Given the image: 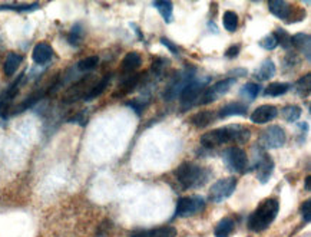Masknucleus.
Masks as SVG:
<instances>
[{
  "label": "nucleus",
  "instance_id": "obj_38",
  "mask_svg": "<svg viewBox=\"0 0 311 237\" xmlns=\"http://www.w3.org/2000/svg\"><path fill=\"white\" fill-rule=\"evenodd\" d=\"M240 51H241V46H240V45H233V46H230V48L227 49L225 56H227L228 59H234V58H237V55L240 53Z\"/></svg>",
  "mask_w": 311,
  "mask_h": 237
},
{
  "label": "nucleus",
  "instance_id": "obj_19",
  "mask_svg": "<svg viewBox=\"0 0 311 237\" xmlns=\"http://www.w3.org/2000/svg\"><path fill=\"white\" fill-rule=\"evenodd\" d=\"M276 75V65L271 59H265L254 72V78L258 81H268Z\"/></svg>",
  "mask_w": 311,
  "mask_h": 237
},
{
  "label": "nucleus",
  "instance_id": "obj_6",
  "mask_svg": "<svg viewBox=\"0 0 311 237\" xmlns=\"http://www.w3.org/2000/svg\"><path fill=\"white\" fill-rule=\"evenodd\" d=\"M205 209V200L201 195H188L181 197L176 202L175 216L176 217H191Z\"/></svg>",
  "mask_w": 311,
  "mask_h": 237
},
{
  "label": "nucleus",
  "instance_id": "obj_29",
  "mask_svg": "<svg viewBox=\"0 0 311 237\" xmlns=\"http://www.w3.org/2000/svg\"><path fill=\"white\" fill-rule=\"evenodd\" d=\"M295 91L300 97H308L311 91V81H310V73H307L305 76H302L297 81L295 84Z\"/></svg>",
  "mask_w": 311,
  "mask_h": 237
},
{
  "label": "nucleus",
  "instance_id": "obj_8",
  "mask_svg": "<svg viewBox=\"0 0 311 237\" xmlns=\"http://www.w3.org/2000/svg\"><path fill=\"white\" fill-rule=\"evenodd\" d=\"M285 141H287V134L278 125H270L259 134V142L265 149L281 148Z\"/></svg>",
  "mask_w": 311,
  "mask_h": 237
},
{
  "label": "nucleus",
  "instance_id": "obj_4",
  "mask_svg": "<svg viewBox=\"0 0 311 237\" xmlns=\"http://www.w3.org/2000/svg\"><path fill=\"white\" fill-rule=\"evenodd\" d=\"M209 82V79L204 78H194L191 79L190 82L182 88L180 92V101H181L184 109H190L192 106L197 105V101H198L199 94L202 92V89H205V85Z\"/></svg>",
  "mask_w": 311,
  "mask_h": 237
},
{
  "label": "nucleus",
  "instance_id": "obj_28",
  "mask_svg": "<svg viewBox=\"0 0 311 237\" xmlns=\"http://www.w3.org/2000/svg\"><path fill=\"white\" fill-rule=\"evenodd\" d=\"M223 25H224L225 30L228 32H235L238 29V15L233 12V10H227L223 16Z\"/></svg>",
  "mask_w": 311,
  "mask_h": 237
},
{
  "label": "nucleus",
  "instance_id": "obj_10",
  "mask_svg": "<svg viewBox=\"0 0 311 237\" xmlns=\"http://www.w3.org/2000/svg\"><path fill=\"white\" fill-rule=\"evenodd\" d=\"M255 171H257V178L259 180V183L267 184V181L271 178L273 171H274V160L265 151H259L258 160L255 164Z\"/></svg>",
  "mask_w": 311,
  "mask_h": 237
},
{
  "label": "nucleus",
  "instance_id": "obj_3",
  "mask_svg": "<svg viewBox=\"0 0 311 237\" xmlns=\"http://www.w3.org/2000/svg\"><path fill=\"white\" fill-rule=\"evenodd\" d=\"M175 177L184 190H192L205 185L211 173L208 168L197 166L194 163H184L175 170Z\"/></svg>",
  "mask_w": 311,
  "mask_h": 237
},
{
  "label": "nucleus",
  "instance_id": "obj_20",
  "mask_svg": "<svg viewBox=\"0 0 311 237\" xmlns=\"http://www.w3.org/2000/svg\"><path fill=\"white\" fill-rule=\"evenodd\" d=\"M23 62V56L19 55V53H9L6 56V61H5V65H3V72L6 76H13L15 72L18 70V68L20 66V63Z\"/></svg>",
  "mask_w": 311,
  "mask_h": 237
},
{
  "label": "nucleus",
  "instance_id": "obj_18",
  "mask_svg": "<svg viewBox=\"0 0 311 237\" xmlns=\"http://www.w3.org/2000/svg\"><path fill=\"white\" fill-rule=\"evenodd\" d=\"M235 230V219L233 216H228L221 220L214 228V236L215 237H230Z\"/></svg>",
  "mask_w": 311,
  "mask_h": 237
},
{
  "label": "nucleus",
  "instance_id": "obj_17",
  "mask_svg": "<svg viewBox=\"0 0 311 237\" xmlns=\"http://www.w3.org/2000/svg\"><path fill=\"white\" fill-rule=\"evenodd\" d=\"M291 46L305 56L307 61L311 59V37L308 33H297L291 36Z\"/></svg>",
  "mask_w": 311,
  "mask_h": 237
},
{
  "label": "nucleus",
  "instance_id": "obj_39",
  "mask_svg": "<svg viewBox=\"0 0 311 237\" xmlns=\"http://www.w3.org/2000/svg\"><path fill=\"white\" fill-rule=\"evenodd\" d=\"M305 190L310 191V176L305 177Z\"/></svg>",
  "mask_w": 311,
  "mask_h": 237
},
{
  "label": "nucleus",
  "instance_id": "obj_12",
  "mask_svg": "<svg viewBox=\"0 0 311 237\" xmlns=\"http://www.w3.org/2000/svg\"><path fill=\"white\" fill-rule=\"evenodd\" d=\"M176 228L172 226H159L152 228H141L130 233V237H175Z\"/></svg>",
  "mask_w": 311,
  "mask_h": 237
},
{
  "label": "nucleus",
  "instance_id": "obj_33",
  "mask_svg": "<svg viewBox=\"0 0 311 237\" xmlns=\"http://www.w3.org/2000/svg\"><path fill=\"white\" fill-rule=\"evenodd\" d=\"M273 35L276 37L277 45H280L284 49H290L291 48V36L288 35V32H285L284 29H277Z\"/></svg>",
  "mask_w": 311,
  "mask_h": 237
},
{
  "label": "nucleus",
  "instance_id": "obj_27",
  "mask_svg": "<svg viewBox=\"0 0 311 237\" xmlns=\"http://www.w3.org/2000/svg\"><path fill=\"white\" fill-rule=\"evenodd\" d=\"M281 115L287 123H297L302 115V109L298 105H287L281 109Z\"/></svg>",
  "mask_w": 311,
  "mask_h": 237
},
{
  "label": "nucleus",
  "instance_id": "obj_36",
  "mask_svg": "<svg viewBox=\"0 0 311 237\" xmlns=\"http://www.w3.org/2000/svg\"><path fill=\"white\" fill-rule=\"evenodd\" d=\"M311 203L310 200H305V202L301 204V214H302V219H304V221L305 223H310V219H311Z\"/></svg>",
  "mask_w": 311,
  "mask_h": 237
},
{
  "label": "nucleus",
  "instance_id": "obj_32",
  "mask_svg": "<svg viewBox=\"0 0 311 237\" xmlns=\"http://www.w3.org/2000/svg\"><path fill=\"white\" fill-rule=\"evenodd\" d=\"M259 91H261V87H259L258 84L248 82V84H245L241 88V95H244L247 99L254 101V99L259 95Z\"/></svg>",
  "mask_w": 311,
  "mask_h": 237
},
{
  "label": "nucleus",
  "instance_id": "obj_35",
  "mask_svg": "<svg viewBox=\"0 0 311 237\" xmlns=\"http://www.w3.org/2000/svg\"><path fill=\"white\" fill-rule=\"evenodd\" d=\"M259 46L262 48V49H265V51H274L277 46V41L276 37H274V35L273 33H270V35L264 36L261 41H259Z\"/></svg>",
  "mask_w": 311,
  "mask_h": 237
},
{
  "label": "nucleus",
  "instance_id": "obj_16",
  "mask_svg": "<svg viewBox=\"0 0 311 237\" xmlns=\"http://www.w3.org/2000/svg\"><path fill=\"white\" fill-rule=\"evenodd\" d=\"M247 112H248V105H245L242 102H230L216 112V118L224 120V118H230V116H245Z\"/></svg>",
  "mask_w": 311,
  "mask_h": 237
},
{
  "label": "nucleus",
  "instance_id": "obj_31",
  "mask_svg": "<svg viewBox=\"0 0 311 237\" xmlns=\"http://www.w3.org/2000/svg\"><path fill=\"white\" fill-rule=\"evenodd\" d=\"M98 63H99V56L92 55V56H87L85 59L79 61L76 68H78V70H80V72H89V70L95 69L96 66H98Z\"/></svg>",
  "mask_w": 311,
  "mask_h": 237
},
{
  "label": "nucleus",
  "instance_id": "obj_23",
  "mask_svg": "<svg viewBox=\"0 0 311 237\" xmlns=\"http://www.w3.org/2000/svg\"><path fill=\"white\" fill-rule=\"evenodd\" d=\"M152 6L155 8L159 15L162 16V19L165 20V23H171L173 20V5L172 2H154Z\"/></svg>",
  "mask_w": 311,
  "mask_h": 237
},
{
  "label": "nucleus",
  "instance_id": "obj_2",
  "mask_svg": "<svg viewBox=\"0 0 311 237\" xmlns=\"http://www.w3.org/2000/svg\"><path fill=\"white\" fill-rule=\"evenodd\" d=\"M280 211V203L277 199H265L264 202L259 203V206L252 211L248 217L247 226L251 231L261 233L264 230H267L274 220L278 216Z\"/></svg>",
  "mask_w": 311,
  "mask_h": 237
},
{
  "label": "nucleus",
  "instance_id": "obj_15",
  "mask_svg": "<svg viewBox=\"0 0 311 237\" xmlns=\"http://www.w3.org/2000/svg\"><path fill=\"white\" fill-rule=\"evenodd\" d=\"M53 48L48 42H39L33 48V52H32V58L36 65H46L53 59Z\"/></svg>",
  "mask_w": 311,
  "mask_h": 237
},
{
  "label": "nucleus",
  "instance_id": "obj_9",
  "mask_svg": "<svg viewBox=\"0 0 311 237\" xmlns=\"http://www.w3.org/2000/svg\"><path fill=\"white\" fill-rule=\"evenodd\" d=\"M224 160L228 168L237 173H245V168L248 166V157L247 152L240 147H230L225 149Z\"/></svg>",
  "mask_w": 311,
  "mask_h": 237
},
{
  "label": "nucleus",
  "instance_id": "obj_34",
  "mask_svg": "<svg viewBox=\"0 0 311 237\" xmlns=\"http://www.w3.org/2000/svg\"><path fill=\"white\" fill-rule=\"evenodd\" d=\"M39 9V3H30V5H2L0 10H13V12H33Z\"/></svg>",
  "mask_w": 311,
  "mask_h": 237
},
{
  "label": "nucleus",
  "instance_id": "obj_14",
  "mask_svg": "<svg viewBox=\"0 0 311 237\" xmlns=\"http://www.w3.org/2000/svg\"><path fill=\"white\" fill-rule=\"evenodd\" d=\"M268 9L270 12L278 18L280 20H284L287 23H291V13L293 9L290 6V3H287L284 0H271L268 3Z\"/></svg>",
  "mask_w": 311,
  "mask_h": 237
},
{
  "label": "nucleus",
  "instance_id": "obj_5",
  "mask_svg": "<svg viewBox=\"0 0 311 237\" xmlns=\"http://www.w3.org/2000/svg\"><path fill=\"white\" fill-rule=\"evenodd\" d=\"M235 82H237L235 78H227L216 82L215 85H212L209 88L202 89V92L199 94L198 101H197V105H207V104H211V102L216 101L218 98L225 95L230 89L233 88Z\"/></svg>",
  "mask_w": 311,
  "mask_h": 237
},
{
  "label": "nucleus",
  "instance_id": "obj_1",
  "mask_svg": "<svg viewBox=\"0 0 311 237\" xmlns=\"http://www.w3.org/2000/svg\"><path fill=\"white\" fill-rule=\"evenodd\" d=\"M251 131L240 124H231L223 128H215L201 137V145L208 149L216 148L225 144H244L250 140Z\"/></svg>",
  "mask_w": 311,
  "mask_h": 237
},
{
  "label": "nucleus",
  "instance_id": "obj_22",
  "mask_svg": "<svg viewBox=\"0 0 311 237\" xmlns=\"http://www.w3.org/2000/svg\"><path fill=\"white\" fill-rule=\"evenodd\" d=\"M109 82H111V75L104 76V78L101 79L96 85H94L92 88L87 89L86 94L83 95V99H85V101H92V99H95V98H98L99 95H102L105 89L108 88Z\"/></svg>",
  "mask_w": 311,
  "mask_h": 237
},
{
  "label": "nucleus",
  "instance_id": "obj_21",
  "mask_svg": "<svg viewBox=\"0 0 311 237\" xmlns=\"http://www.w3.org/2000/svg\"><path fill=\"white\" fill-rule=\"evenodd\" d=\"M142 65V58L138 52H129L125 55L123 61H122V70L125 73H132L134 70H137Z\"/></svg>",
  "mask_w": 311,
  "mask_h": 237
},
{
  "label": "nucleus",
  "instance_id": "obj_24",
  "mask_svg": "<svg viewBox=\"0 0 311 237\" xmlns=\"http://www.w3.org/2000/svg\"><path fill=\"white\" fill-rule=\"evenodd\" d=\"M290 88H291V84L288 82H271L264 91V95L265 97H281L287 94Z\"/></svg>",
  "mask_w": 311,
  "mask_h": 237
},
{
  "label": "nucleus",
  "instance_id": "obj_26",
  "mask_svg": "<svg viewBox=\"0 0 311 237\" xmlns=\"http://www.w3.org/2000/svg\"><path fill=\"white\" fill-rule=\"evenodd\" d=\"M215 112H211V111H204V112H199V114L194 115L191 118V123L192 125H195L197 128H204L211 123L215 121Z\"/></svg>",
  "mask_w": 311,
  "mask_h": 237
},
{
  "label": "nucleus",
  "instance_id": "obj_37",
  "mask_svg": "<svg viewBox=\"0 0 311 237\" xmlns=\"http://www.w3.org/2000/svg\"><path fill=\"white\" fill-rule=\"evenodd\" d=\"M161 44L164 45L165 48H168V49L173 53V55H178V53H180V48H178V45H175L173 42H171L169 39H166V37H161Z\"/></svg>",
  "mask_w": 311,
  "mask_h": 237
},
{
  "label": "nucleus",
  "instance_id": "obj_13",
  "mask_svg": "<svg viewBox=\"0 0 311 237\" xmlns=\"http://www.w3.org/2000/svg\"><path fill=\"white\" fill-rule=\"evenodd\" d=\"M278 116V109L274 105H261L251 114V121L254 124H267L274 121Z\"/></svg>",
  "mask_w": 311,
  "mask_h": 237
},
{
  "label": "nucleus",
  "instance_id": "obj_11",
  "mask_svg": "<svg viewBox=\"0 0 311 237\" xmlns=\"http://www.w3.org/2000/svg\"><path fill=\"white\" fill-rule=\"evenodd\" d=\"M192 78H194V69L182 70L181 73H180L176 78L173 79L172 84L168 87V89L165 91V94H164L165 99L171 101V99H173V98L180 97V92L182 91V88H184V87H185V85H187V84H188Z\"/></svg>",
  "mask_w": 311,
  "mask_h": 237
},
{
  "label": "nucleus",
  "instance_id": "obj_30",
  "mask_svg": "<svg viewBox=\"0 0 311 237\" xmlns=\"http://www.w3.org/2000/svg\"><path fill=\"white\" fill-rule=\"evenodd\" d=\"M82 39H83V27H82L80 23H76L70 29L69 35H68V42L72 46H79V44L82 42Z\"/></svg>",
  "mask_w": 311,
  "mask_h": 237
},
{
  "label": "nucleus",
  "instance_id": "obj_7",
  "mask_svg": "<svg viewBox=\"0 0 311 237\" xmlns=\"http://www.w3.org/2000/svg\"><path fill=\"white\" fill-rule=\"evenodd\" d=\"M237 188V178L227 177L223 180H218L209 188V200L212 203H223L230 199Z\"/></svg>",
  "mask_w": 311,
  "mask_h": 237
},
{
  "label": "nucleus",
  "instance_id": "obj_25",
  "mask_svg": "<svg viewBox=\"0 0 311 237\" xmlns=\"http://www.w3.org/2000/svg\"><path fill=\"white\" fill-rule=\"evenodd\" d=\"M139 78H141L139 75H134V76L123 79L121 82V85H119V88H118V92L115 94V97H123V95H126V94L132 92L134 89L138 87Z\"/></svg>",
  "mask_w": 311,
  "mask_h": 237
}]
</instances>
